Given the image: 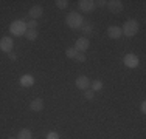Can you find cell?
<instances>
[{"label":"cell","mask_w":146,"mask_h":139,"mask_svg":"<svg viewBox=\"0 0 146 139\" xmlns=\"http://www.w3.org/2000/svg\"><path fill=\"white\" fill-rule=\"evenodd\" d=\"M65 23H67V26L70 28V30L76 31V30H81L82 23H84V19H82V16L79 12L72 11L67 17H65Z\"/></svg>","instance_id":"6da1fadb"},{"label":"cell","mask_w":146,"mask_h":139,"mask_svg":"<svg viewBox=\"0 0 146 139\" xmlns=\"http://www.w3.org/2000/svg\"><path fill=\"white\" fill-rule=\"evenodd\" d=\"M138 30H140V23L135 19H129V20L124 22L123 26H121V34H124L126 37H134L135 34L138 33Z\"/></svg>","instance_id":"7a4b0ae2"},{"label":"cell","mask_w":146,"mask_h":139,"mask_svg":"<svg viewBox=\"0 0 146 139\" xmlns=\"http://www.w3.org/2000/svg\"><path fill=\"white\" fill-rule=\"evenodd\" d=\"M28 30L27 28V23L23 20H14V22L9 25V31H11L13 36H25V31Z\"/></svg>","instance_id":"3957f363"},{"label":"cell","mask_w":146,"mask_h":139,"mask_svg":"<svg viewBox=\"0 0 146 139\" xmlns=\"http://www.w3.org/2000/svg\"><path fill=\"white\" fill-rule=\"evenodd\" d=\"M123 64L126 65L127 68H137L138 65H140V59H138L137 54L129 53V54H126L123 57Z\"/></svg>","instance_id":"277c9868"},{"label":"cell","mask_w":146,"mask_h":139,"mask_svg":"<svg viewBox=\"0 0 146 139\" xmlns=\"http://www.w3.org/2000/svg\"><path fill=\"white\" fill-rule=\"evenodd\" d=\"M13 47H14V40H13V37H9V36L2 37V40H0V50H2L3 53H11Z\"/></svg>","instance_id":"5b68a950"},{"label":"cell","mask_w":146,"mask_h":139,"mask_svg":"<svg viewBox=\"0 0 146 139\" xmlns=\"http://www.w3.org/2000/svg\"><path fill=\"white\" fill-rule=\"evenodd\" d=\"M90 47V40L87 39V37H79L78 40H76L75 43V48L78 53H84V51H87Z\"/></svg>","instance_id":"8992f818"},{"label":"cell","mask_w":146,"mask_h":139,"mask_svg":"<svg viewBox=\"0 0 146 139\" xmlns=\"http://www.w3.org/2000/svg\"><path fill=\"white\" fill-rule=\"evenodd\" d=\"M95 5L96 3L93 0H79L78 2V6L82 12H92L95 9Z\"/></svg>","instance_id":"52a82bcc"},{"label":"cell","mask_w":146,"mask_h":139,"mask_svg":"<svg viewBox=\"0 0 146 139\" xmlns=\"http://www.w3.org/2000/svg\"><path fill=\"white\" fill-rule=\"evenodd\" d=\"M90 79L87 77V76H79V77H76V81H75V85H76V88H79V90H89L90 88Z\"/></svg>","instance_id":"ba28073f"},{"label":"cell","mask_w":146,"mask_h":139,"mask_svg":"<svg viewBox=\"0 0 146 139\" xmlns=\"http://www.w3.org/2000/svg\"><path fill=\"white\" fill-rule=\"evenodd\" d=\"M106 6L109 8V11L113 12V14H118V12L123 11V2H120V0H110V2L106 3Z\"/></svg>","instance_id":"9c48e42d"},{"label":"cell","mask_w":146,"mask_h":139,"mask_svg":"<svg viewBox=\"0 0 146 139\" xmlns=\"http://www.w3.org/2000/svg\"><path fill=\"white\" fill-rule=\"evenodd\" d=\"M42 14H44V8H42L40 5L31 6L30 11H28V16L31 17V20H37L39 17H42Z\"/></svg>","instance_id":"30bf717a"},{"label":"cell","mask_w":146,"mask_h":139,"mask_svg":"<svg viewBox=\"0 0 146 139\" xmlns=\"http://www.w3.org/2000/svg\"><path fill=\"white\" fill-rule=\"evenodd\" d=\"M107 36H109L112 40L120 39V37L123 36V34H121V28L117 26V25H110L109 28H107Z\"/></svg>","instance_id":"8fae6325"},{"label":"cell","mask_w":146,"mask_h":139,"mask_svg":"<svg viewBox=\"0 0 146 139\" xmlns=\"http://www.w3.org/2000/svg\"><path fill=\"white\" fill-rule=\"evenodd\" d=\"M30 110L31 111H36V113H39V111H42L44 110V100L42 99H33L30 102Z\"/></svg>","instance_id":"7c38bea8"},{"label":"cell","mask_w":146,"mask_h":139,"mask_svg":"<svg viewBox=\"0 0 146 139\" xmlns=\"http://www.w3.org/2000/svg\"><path fill=\"white\" fill-rule=\"evenodd\" d=\"M19 82H20V85H22L23 88H30V87L34 85V77L31 74H23Z\"/></svg>","instance_id":"4fadbf2b"},{"label":"cell","mask_w":146,"mask_h":139,"mask_svg":"<svg viewBox=\"0 0 146 139\" xmlns=\"http://www.w3.org/2000/svg\"><path fill=\"white\" fill-rule=\"evenodd\" d=\"M16 139H33V133H31V130H28V128H22Z\"/></svg>","instance_id":"5bb4252c"},{"label":"cell","mask_w":146,"mask_h":139,"mask_svg":"<svg viewBox=\"0 0 146 139\" xmlns=\"http://www.w3.org/2000/svg\"><path fill=\"white\" fill-rule=\"evenodd\" d=\"M37 36H39V31H37V30H27L25 31V39L30 40V42L36 40Z\"/></svg>","instance_id":"9a60e30c"},{"label":"cell","mask_w":146,"mask_h":139,"mask_svg":"<svg viewBox=\"0 0 146 139\" xmlns=\"http://www.w3.org/2000/svg\"><path fill=\"white\" fill-rule=\"evenodd\" d=\"M81 31L84 33V36H90L92 34V31H93V25L90 22H87V23H82V26H81Z\"/></svg>","instance_id":"2e32d148"},{"label":"cell","mask_w":146,"mask_h":139,"mask_svg":"<svg viewBox=\"0 0 146 139\" xmlns=\"http://www.w3.org/2000/svg\"><path fill=\"white\" fill-rule=\"evenodd\" d=\"M90 90H92V91H101L103 90V82L101 81H92L90 82Z\"/></svg>","instance_id":"e0dca14e"},{"label":"cell","mask_w":146,"mask_h":139,"mask_svg":"<svg viewBox=\"0 0 146 139\" xmlns=\"http://www.w3.org/2000/svg\"><path fill=\"white\" fill-rule=\"evenodd\" d=\"M76 54H78V51H76V48H75V47L67 48V50H65V56H67L68 59H75V57H76Z\"/></svg>","instance_id":"ac0fdd59"},{"label":"cell","mask_w":146,"mask_h":139,"mask_svg":"<svg viewBox=\"0 0 146 139\" xmlns=\"http://www.w3.org/2000/svg\"><path fill=\"white\" fill-rule=\"evenodd\" d=\"M54 3H56V6H58L59 9H65V8L68 6V2H67V0H56Z\"/></svg>","instance_id":"d6986e66"},{"label":"cell","mask_w":146,"mask_h":139,"mask_svg":"<svg viewBox=\"0 0 146 139\" xmlns=\"http://www.w3.org/2000/svg\"><path fill=\"white\" fill-rule=\"evenodd\" d=\"M84 97H86V99H87V100H93V97H95V91H92V90H86V91H84Z\"/></svg>","instance_id":"ffe728a7"},{"label":"cell","mask_w":146,"mask_h":139,"mask_svg":"<svg viewBox=\"0 0 146 139\" xmlns=\"http://www.w3.org/2000/svg\"><path fill=\"white\" fill-rule=\"evenodd\" d=\"M27 28H28V30H36L37 28V20H30V22H27Z\"/></svg>","instance_id":"44dd1931"},{"label":"cell","mask_w":146,"mask_h":139,"mask_svg":"<svg viewBox=\"0 0 146 139\" xmlns=\"http://www.w3.org/2000/svg\"><path fill=\"white\" fill-rule=\"evenodd\" d=\"M47 139H59V134L56 133V131H50V133H47V136H45Z\"/></svg>","instance_id":"7402d4cb"},{"label":"cell","mask_w":146,"mask_h":139,"mask_svg":"<svg viewBox=\"0 0 146 139\" xmlns=\"http://www.w3.org/2000/svg\"><path fill=\"white\" fill-rule=\"evenodd\" d=\"M75 60H78V62H86V54H84V53H78V54H76V57H75Z\"/></svg>","instance_id":"603a6c76"},{"label":"cell","mask_w":146,"mask_h":139,"mask_svg":"<svg viewBox=\"0 0 146 139\" xmlns=\"http://www.w3.org/2000/svg\"><path fill=\"white\" fill-rule=\"evenodd\" d=\"M140 111H141V113H146V102H145V100H143V102H141V105H140Z\"/></svg>","instance_id":"cb8c5ba5"},{"label":"cell","mask_w":146,"mask_h":139,"mask_svg":"<svg viewBox=\"0 0 146 139\" xmlns=\"http://www.w3.org/2000/svg\"><path fill=\"white\" fill-rule=\"evenodd\" d=\"M8 57L11 59V60H16V59H17V56H16L14 53H8Z\"/></svg>","instance_id":"d4e9b609"},{"label":"cell","mask_w":146,"mask_h":139,"mask_svg":"<svg viewBox=\"0 0 146 139\" xmlns=\"http://www.w3.org/2000/svg\"><path fill=\"white\" fill-rule=\"evenodd\" d=\"M95 3H98L100 6H106V3H107V2H106V0H100V2H95Z\"/></svg>","instance_id":"484cf974"},{"label":"cell","mask_w":146,"mask_h":139,"mask_svg":"<svg viewBox=\"0 0 146 139\" xmlns=\"http://www.w3.org/2000/svg\"><path fill=\"white\" fill-rule=\"evenodd\" d=\"M8 139H16V138H13V136H9V138H8Z\"/></svg>","instance_id":"4316f807"}]
</instances>
